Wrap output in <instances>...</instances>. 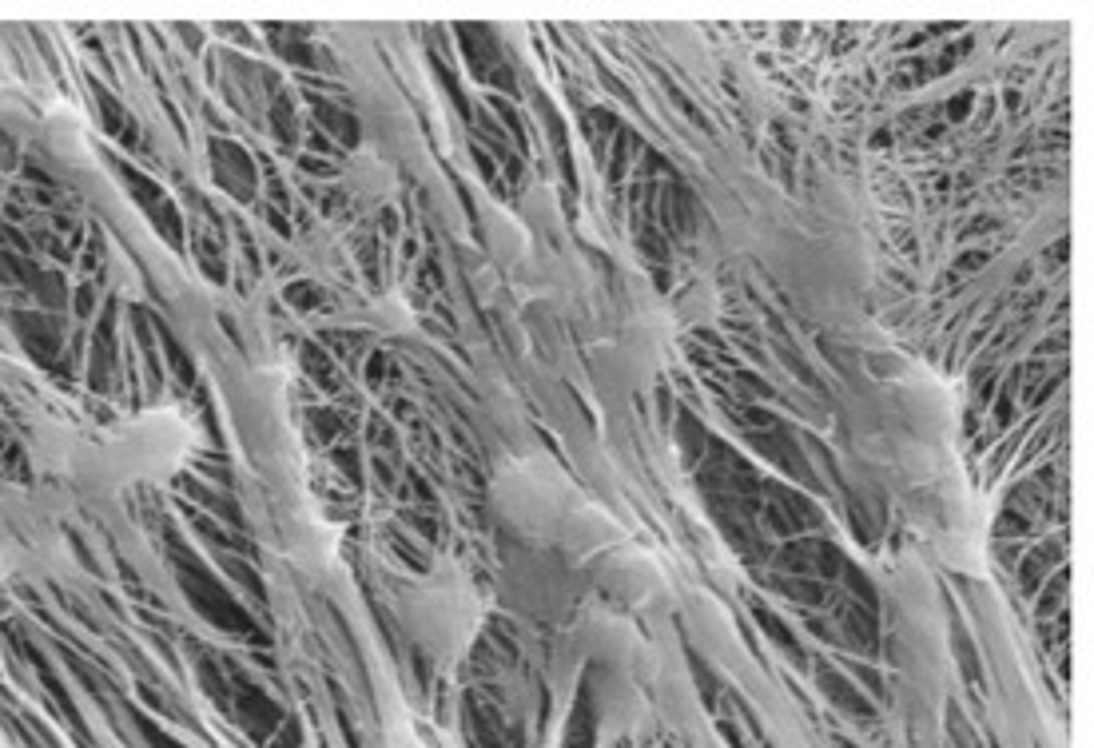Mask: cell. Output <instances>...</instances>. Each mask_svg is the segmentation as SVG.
I'll use <instances>...</instances> for the list:
<instances>
[{
	"label": "cell",
	"mask_w": 1094,
	"mask_h": 748,
	"mask_svg": "<svg viewBox=\"0 0 1094 748\" xmlns=\"http://www.w3.org/2000/svg\"><path fill=\"white\" fill-rule=\"evenodd\" d=\"M191 450V422L183 410H152L112 430L100 446L104 470H119L127 482H163Z\"/></svg>",
	"instance_id": "cell-1"
}]
</instances>
